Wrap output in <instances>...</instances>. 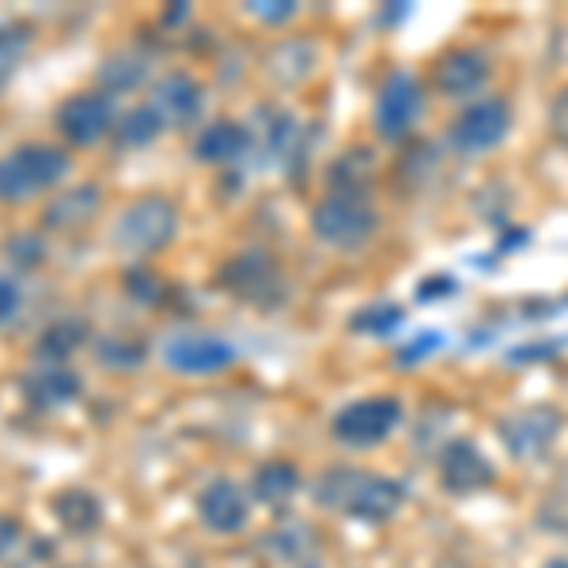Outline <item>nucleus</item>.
Masks as SVG:
<instances>
[{
    "instance_id": "nucleus-1",
    "label": "nucleus",
    "mask_w": 568,
    "mask_h": 568,
    "mask_svg": "<svg viewBox=\"0 0 568 568\" xmlns=\"http://www.w3.org/2000/svg\"><path fill=\"white\" fill-rule=\"evenodd\" d=\"M311 497L334 516L361 519V524H387L398 516L406 489L387 474L361 470V466H329L311 485Z\"/></svg>"
},
{
    "instance_id": "nucleus-2",
    "label": "nucleus",
    "mask_w": 568,
    "mask_h": 568,
    "mask_svg": "<svg viewBox=\"0 0 568 568\" xmlns=\"http://www.w3.org/2000/svg\"><path fill=\"white\" fill-rule=\"evenodd\" d=\"M72 171V155L58 144H20L8 155H0V201L4 205H23V201L61 186Z\"/></svg>"
},
{
    "instance_id": "nucleus-3",
    "label": "nucleus",
    "mask_w": 568,
    "mask_h": 568,
    "mask_svg": "<svg viewBox=\"0 0 568 568\" xmlns=\"http://www.w3.org/2000/svg\"><path fill=\"white\" fill-rule=\"evenodd\" d=\"M179 235V205L163 194H144L133 197L122 213L110 224V243L114 251L133 254V258H149L160 254L163 246Z\"/></svg>"
},
{
    "instance_id": "nucleus-4",
    "label": "nucleus",
    "mask_w": 568,
    "mask_h": 568,
    "mask_svg": "<svg viewBox=\"0 0 568 568\" xmlns=\"http://www.w3.org/2000/svg\"><path fill=\"white\" fill-rule=\"evenodd\" d=\"M216 284L227 296L243 300V304L273 311L288 300V277H284V265L273 258L265 246H246V251L232 254L216 273Z\"/></svg>"
},
{
    "instance_id": "nucleus-5",
    "label": "nucleus",
    "mask_w": 568,
    "mask_h": 568,
    "mask_svg": "<svg viewBox=\"0 0 568 568\" xmlns=\"http://www.w3.org/2000/svg\"><path fill=\"white\" fill-rule=\"evenodd\" d=\"M311 232L334 251H361L379 232V213L364 194H326L311 209Z\"/></svg>"
},
{
    "instance_id": "nucleus-6",
    "label": "nucleus",
    "mask_w": 568,
    "mask_h": 568,
    "mask_svg": "<svg viewBox=\"0 0 568 568\" xmlns=\"http://www.w3.org/2000/svg\"><path fill=\"white\" fill-rule=\"evenodd\" d=\"M425 103H428L425 84H420L414 72L406 69L390 72L379 84V91H375V103H372L375 136L387 144H406L417 133L420 118H425Z\"/></svg>"
},
{
    "instance_id": "nucleus-7",
    "label": "nucleus",
    "mask_w": 568,
    "mask_h": 568,
    "mask_svg": "<svg viewBox=\"0 0 568 568\" xmlns=\"http://www.w3.org/2000/svg\"><path fill=\"white\" fill-rule=\"evenodd\" d=\"M402 425V402L394 394H368L356 398L349 406H342L329 420V436L345 447H379L383 439H390Z\"/></svg>"
},
{
    "instance_id": "nucleus-8",
    "label": "nucleus",
    "mask_w": 568,
    "mask_h": 568,
    "mask_svg": "<svg viewBox=\"0 0 568 568\" xmlns=\"http://www.w3.org/2000/svg\"><path fill=\"white\" fill-rule=\"evenodd\" d=\"M508 133H511V103L504 95H481L455 114L452 130H447V144L459 155H481L497 149Z\"/></svg>"
},
{
    "instance_id": "nucleus-9",
    "label": "nucleus",
    "mask_w": 568,
    "mask_h": 568,
    "mask_svg": "<svg viewBox=\"0 0 568 568\" xmlns=\"http://www.w3.org/2000/svg\"><path fill=\"white\" fill-rule=\"evenodd\" d=\"M565 417L554 406H527V409H511L508 417L497 420V436L508 447L511 459L519 463H542L554 444L561 439Z\"/></svg>"
},
{
    "instance_id": "nucleus-10",
    "label": "nucleus",
    "mask_w": 568,
    "mask_h": 568,
    "mask_svg": "<svg viewBox=\"0 0 568 568\" xmlns=\"http://www.w3.org/2000/svg\"><path fill=\"white\" fill-rule=\"evenodd\" d=\"M163 364L168 372L186 375V379H205V375H220L227 372L240 353H235L232 342H224L220 334H205V329H182V334H171L163 342Z\"/></svg>"
},
{
    "instance_id": "nucleus-11",
    "label": "nucleus",
    "mask_w": 568,
    "mask_h": 568,
    "mask_svg": "<svg viewBox=\"0 0 568 568\" xmlns=\"http://www.w3.org/2000/svg\"><path fill=\"white\" fill-rule=\"evenodd\" d=\"M114 122L118 110L106 91H77L53 114V125L72 149H88V144L103 141L106 133H114Z\"/></svg>"
},
{
    "instance_id": "nucleus-12",
    "label": "nucleus",
    "mask_w": 568,
    "mask_h": 568,
    "mask_svg": "<svg viewBox=\"0 0 568 568\" xmlns=\"http://www.w3.org/2000/svg\"><path fill=\"white\" fill-rule=\"evenodd\" d=\"M489 80H493V61L485 58L478 45H455L444 58H436L433 65V88L444 99H466V103H474V99L485 95Z\"/></svg>"
},
{
    "instance_id": "nucleus-13",
    "label": "nucleus",
    "mask_w": 568,
    "mask_h": 568,
    "mask_svg": "<svg viewBox=\"0 0 568 568\" xmlns=\"http://www.w3.org/2000/svg\"><path fill=\"white\" fill-rule=\"evenodd\" d=\"M439 481H444L447 493L455 497H470V493H481L497 481V466L489 463V455L481 452L470 439H452L439 452Z\"/></svg>"
},
{
    "instance_id": "nucleus-14",
    "label": "nucleus",
    "mask_w": 568,
    "mask_h": 568,
    "mask_svg": "<svg viewBox=\"0 0 568 568\" xmlns=\"http://www.w3.org/2000/svg\"><path fill=\"white\" fill-rule=\"evenodd\" d=\"M197 519L213 535H240L251 524V500L232 478H213L197 497Z\"/></svg>"
},
{
    "instance_id": "nucleus-15",
    "label": "nucleus",
    "mask_w": 568,
    "mask_h": 568,
    "mask_svg": "<svg viewBox=\"0 0 568 568\" xmlns=\"http://www.w3.org/2000/svg\"><path fill=\"white\" fill-rule=\"evenodd\" d=\"M20 390H23L27 406L50 414V409L72 406V402L84 394V379H80V372L69 368V364H39V368H31L20 379Z\"/></svg>"
},
{
    "instance_id": "nucleus-16",
    "label": "nucleus",
    "mask_w": 568,
    "mask_h": 568,
    "mask_svg": "<svg viewBox=\"0 0 568 568\" xmlns=\"http://www.w3.org/2000/svg\"><path fill=\"white\" fill-rule=\"evenodd\" d=\"M152 106L160 110L168 125L190 130V125H197L201 114H205V88H201L190 72H168L152 91Z\"/></svg>"
},
{
    "instance_id": "nucleus-17",
    "label": "nucleus",
    "mask_w": 568,
    "mask_h": 568,
    "mask_svg": "<svg viewBox=\"0 0 568 568\" xmlns=\"http://www.w3.org/2000/svg\"><path fill=\"white\" fill-rule=\"evenodd\" d=\"M251 149H254V133L243 122H235V118H216L194 141V155L201 163H209V168H232L243 155H251Z\"/></svg>"
},
{
    "instance_id": "nucleus-18",
    "label": "nucleus",
    "mask_w": 568,
    "mask_h": 568,
    "mask_svg": "<svg viewBox=\"0 0 568 568\" xmlns=\"http://www.w3.org/2000/svg\"><path fill=\"white\" fill-rule=\"evenodd\" d=\"M99 209H103V190L95 182H80V186L53 194L50 205L42 209V227L45 232H72V227L88 224Z\"/></svg>"
},
{
    "instance_id": "nucleus-19",
    "label": "nucleus",
    "mask_w": 568,
    "mask_h": 568,
    "mask_svg": "<svg viewBox=\"0 0 568 568\" xmlns=\"http://www.w3.org/2000/svg\"><path fill=\"white\" fill-rule=\"evenodd\" d=\"M50 511L69 535H95L103 527V500L88 489V485H69V489L53 493L50 497Z\"/></svg>"
},
{
    "instance_id": "nucleus-20",
    "label": "nucleus",
    "mask_w": 568,
    "mask_h": 568,
    "mask_svg": "<svg viewBox=\"0 0 568 568\" xmlns=\"http://www.w3.org/2000/svg\"><path fill=\"white\" fill-rule=\"evenodd\" d=\"M88 337H91L88 318H77V315L53 318V323L39 334V342H34V361L39 364H69V356L84 349Z\"/></svg>"
},
{
    "instance_id": "nucleus-21",
    "label": "nucleus",
    "mask_w": 568,
    "mask_h": 568,
    "mask_svg": "<svg viewBox=\"0 0 568 568\" xmlns=\"http://www.w3.org/2000/svg\"><path fill=\"white\" fill-rule=\"evenodd\" d=\"M315 65H318V50L307 39H284L265 53V72L284 88L304 84L311 72H315Z\"/></svg>"
},
{
    "instance_id": "nucleus-22",
    "label": "nucleus",
    "mask_w": 568,
    "mask_h": 568,
    "mask_svg": "<svg viewBox=\"0 0 568 568\" xmlns=\"http://www.w3.org/2000/svg\"><path fill=\"white\" fill-rule=\"evenodd\" d=\"M300 485H304V478H300L296 466L284 463V459H273V463H262L258 470H254L251 493H254V500L265 504V508H284V504L300 493Z\"/></svg>"
},
{
    "instance_id": "nucleus-23",
    "label": "nucleus",
    "mask_w": 568,
    "mask_h": 568,
    "mask_svg": "<svg viewBox=\"0 0 568 568\" xmlns=\"http://www.w3.org/2000/svg\"><path fill=\"white\" fill-rule=\"evenodd\" d=\"M149 53L141 50H118L99 65V88L106 95H118V91H133L149 80Z\"/></svg>"
},
{
    "instance_id": "nucleus-24",
    "label": "nucleus",
    "mask_w": 568,
    "mask_h": 568,
    "mask_svg": "<svg viewBox=\"0 0 568 568\" xmlns=\"http://www.w3.org/2000/svg\"><path fill=\"white\" fill-rule=\"evenodd\" d=\"M95 361L106 372H122L130 375L149 361V342L136 334H103L95 337Z\"/></svg>"
},
{
    "instance_id": "nucleus-25",
    "label": "nucleus",
    "mask_w": 568,
    "mask_h": 568,
    "mask_svg": "<svg viewBox=\"0 0 568 568\" xmlns=\"http://www.w3.org/2000/svg\"><path fill=\"white\" fill-rule=\"evenodd\" d=\"M163 130H168V122H163L160 110L152 103H141V106H130L125 114H118L114 141L122 144V149H144V144H152Z\"/></svg>"
},
{
    "instance_id": "nucleus-26",
    "label": "nucleus",
    "mask_w": 568,
    "mask_h": 568,
    "mask_svg": "<svg viewBox=\"0 0 568 568\" xmlns=\"http://www.w3.org/2000/svg\"><path fill=\"white\" fill-rule=\"evenodd\" d=\"M375 163L368 149H353L345 155H337V163L329 168V190L326 194H364L368 197V179H372Z\"/></svg>"
},
{
    "instance_id": "nucleus-27",
    "label": "nucleus",
    "mask_w": 568,
    "mask_h": 568,
    "mask_svg": "<svg viewBox=\"0 0 568 568\" xmlns=\"http://www.w3.org/2000/svg\"><path fill=\"white\" fill-rule=\"evenodd\" d=\"M34 45V27L23 20H8L0 23V91L12 84V77L20 72L23 58Z\"/></svg>"
},
{
    "instance_id": "nucleus-28",
    "label": "nucleus",
    "mask_w": 568,
    "mask_h": 568,
    "mask_svg": "<svg viewBox=\"0 0 568 568\" xmlns=\"http://www.w3.org/2000/svg\"><path fill=\"white\" fill-rule=\"evenodd\" d=\"M122 288H125V296H133L136 304H144V307H160L163 296H168V284L160 281V273L144 270V265H133V270H125Z\"/></svg>"
},
{
    "instance_id": "nucleus-29",
    "label": "nucleus",
    "mask_w": 568,
    "mask_h": 568,
    "mask_svg": "<svg viewBox=\"0 0 568 568\" xmlns=\"http://www.w3.org/2000/svg\"><path fill=\"white\" fill-rule=\"evenodd\" d=\"M538 524H542L549 535L568 538V489L549 493L542 500V508H538Z\"/></svg>"
},
{
    "instance_id": "nucleus-30",
    "label": "nucleus",
    "mask_w": 568,
    "mask_h": 568,
    "mask_svg": "<svg viewBox=\"0 0 568 568\" xmlns=\"http://www.w3.org/2000/svg\"><path fill=\"white\" fill-rule=\"evenodd\" d=\"M4 254L12 258L16 270H34V265L45 258L42 235H12L8 246H4Z\"/></svg>"
},
{
    "instance_id": "nucleus-31",
    "label": "nucleus",
    "mask_w": 568,
    "mask_h": 568,
    "mask_svg": "<svg viewBox=\"0 0 568 568\" xmlns=\"http://www.w3.org/2000/svg\"><path fill=\"white\" fill-rule=\"evenodd\" d=\"M402 323V311L394 304H372L368 311L353 318V329H364V334H387Z\"/></svg>"
},
{
    "instance_id": "nucleus-32",
    "label": "nucleus",
    "mask_w": 568,
    "mask_h": 568,
    "mask_svg": "<svg viewBox=\"0 0 568 568\" xmlns=\"http://www.w3.org/2000/svg\"><path fill=\"white\" fill-rule=\"evenodd\" d=\"M246 12H251L254 20L265 23V27H281V23H288L292 16L300 12V8L292 4V0H270V4H251Z\"/></svg>"
},
{
    "instance_id": "nucleus-33",
    "label": "nucleus",
    "mask_w": 568,
    "mask_h": 568,
    "mask_svg": "<svg viewBox=\"0 0 568 568\" xmlns=\"http://www.w3.org/2000/svg\"><path fill=\"white\" fill-rule=\"evenodd\" d=\"M23 304V288H20V281H12V277H0V326L8 323V318L20 311Z\"/></svg>"
},
{
    "instance_id": "nucleus-34",
    "label": "nucleus",
    "mask_w": 568,
    "mask_h": 568,
    "mask_svg": "<svg viewBox=\"0 0 568 568\" xmlns=\"http://www.w3.org/2000/svg\"><path fill=\"white\" fill-rule=\"evenodd\" d=\"M20 542H23V527L16 524L12 516H0V561L12 557L16 549H20Z\"/></svg>"
},
{
    "instance_id": "nucleus-35",
    "label": "nucleus",
    "mask_w": 568,
    "mask_h": 568,
    "mask_svg": "<svg viewBox=\"0 0 568 568\" xmlns=\"http://www.w3.org/2000/svg\"><path fill=\"white\" fill-rule=\"evenodd\" d=\"M549 125H554L557 136L568 141V88H561V95L554 99V110H549Z\"/></svg>"
},
{
    "instance_id": "nucleus-36",
    "label": "nucleus",
    "mask_w": 568,
    "mask_h": 568,
    "mask_svg": "<svg viewBox=\"0 0 568 568\" xmlns=\"http://www.w3.org/2000/svg\"><path fill=\"white\" fill-rule=\"evenodd\" d=\"M546 568H568V557H554V561H549Z\"/></svg>"
},
{
    "instance_id": "nucleus-37",
    "label": "nucleus",
    "mask_w": 568,
    "mask_h": 568,
    "mask_svg": "<svg viewBox=\"0 0 568 568\" xmlns=\"http://www.w3.org/2000/svg\"><path fill=\"white\" fill-rule=\"evenodd\" d=\"M65 568H80V565H65Z\"/></svg>"
}]
</instances>
